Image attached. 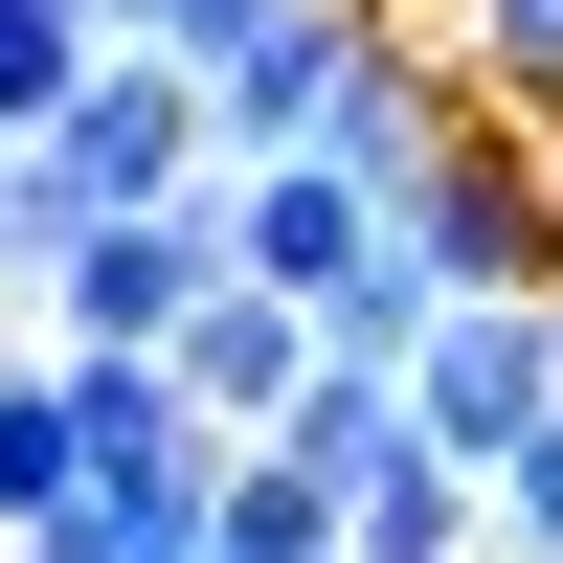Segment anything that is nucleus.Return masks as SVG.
<instances>
[{
    "label": "nucleus",
    "mask_w": 563,
    "mask_h": 563,
    "mask_svg": "<svg viewBox=\"0 0 563 563\" xmlns=\"http://www.w3.org/2000/svg\"><path fill=\"white\" fill-rule=\"evenodd\" d=\"M406 68H429V23H406V0H294L271 45H225V68H203V135H225V180H271V158H339V135L384 113Z\"/></svg>",
    "instance_id": "f257e3e1"
},
{
    "label": "nucleus",
    "mask_w": 563,
    "mask_h": 563,
    "mask_svg": "<svg viewBox=\"0 0 563 563\" xmlns=\"http://www.w3.org/2000/svg\"><path fill=\"white\" fill-rule=\"evenodd\" d=\"M384 225H406V271H429L451 316H474V294H563V135H519V113L474 90V113H451V158L406 180Z\"/></svg>",
    "instance_id": "f03ea898"
},
{
    "label": "nucleus",
    "mask_w": 563,
    "mask_h": 563,
    "mask_svg": "<svg viewBox=\"0 0 563 563\" xmlns=\"http://www.w3.org/2000/svg\"><path fill=\"white\" fill-rule=\"evenodd\" d=\"M225 294L249 271H225V180H203V203H158V225H113V249L45 271V361H180Z\"/></svg>",
    "instance_id": "7ed1b4c3"
},
{
    "label": "nucleus",
    "mask_w": 563,
    "mask_h": 563,
    "mask_svg": "<svg viewBox=\"0 0 563 563\" xmlns=\"http://www.w3.org/2000/svg\"><path fill=\"white\" fill-rule=\"evenodd\" d=\"M406 429H429L451 474L496 496V474H519V451L563 429V294H474L429 361H406Z\"/></svg>",
    "instance_id": "20e7f679"
},
{
    "label": "nucleus",
    "mask_w": 563,
    "mask_h": 563,
    "mask_svg": "<svg viewBox=\"0 0 563 563\" xmlns=\"http://www.w3.org/2000/svg\"><path fill=\"white\" fill-rule=\"evenodd\" d=\"M316 361H339V339H316L294 294H225L203 339H180V406H203L225 451H294V406H316Z\"/></svg>",
    "instance_id": "39448f33"
},
{
    "label": "nucleus",
    "mask_w": 563,
    "mask_h": 563,
    "mask_svg": "<svg viewBox=\"0 0 563 563\" xmlns=\"http://www.w3.org/2000/svg\"><path fill=\"white\" fill-rule=\"evenodd\" d=\"M406 451H429V429H406V384H384V361H316V406H294V474L339 496V519L406 474Z\"/></svg>",
    "instance_id": "423d86ee"
},
{
    "label": "nucleus",
    "mask_w": 563,
    "mask_h": 563,
    "mask_svg": "<svg viewBox=\"0 0 563 563\" xmlns=\"http://www.w3.org/2000/svg\"><path fill=\"white\" fill-rule=\"evenodd\" d=\"M113 68V45L68 23V0H0V158H45V135H68V90Z\"/></svg>",
    "instance_id": "0eeeda50"
},
{
    "label": "nucleus",
    "mask_w": 563,
    "mask_h": 563,
    "mask_svg": "<svg viewBox=\"0 0 563 563\" xmlns=\"http://www.w3.org/2000/svg\"><path fill=\"white\" fill-rule=\"evenodd\" d=\"M203 563H339V496H316L294 451H225V519H203Z\"/></svg>",
    "instance_id": "6e6552de"
},
{
    "label": "nucleus",
    "mask_w": 563,
    "mask_h": 563,
    "mask_svg": "<svg viewBox=\"0 0 563 563\" xmlns=\"http://www.w3.org/2000/svg\"><path fill=\"white\" fill-rule=\"evenodd\" d=\"M68 23H90V45H158V68H180V0H68Z\"/></svg>",
    "instance_id": "1a4fd4ad"
},
{
    "label": "nucleus",
    "mask_w": 563,
    "mask_h": 563,
    "mask_svg": "<svg viewBox=\"0 0 563 563\" xmlns=\"http://www.w3.org/2000/svg\"><path fill=\"white\" fill-rule=\"evenodd\" d=\"M0 294H23V203H0Z\"/></svg>",
    "instance_id": "9d476101"
}]
</instances>
